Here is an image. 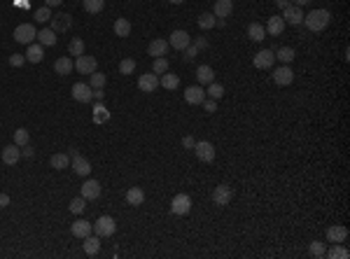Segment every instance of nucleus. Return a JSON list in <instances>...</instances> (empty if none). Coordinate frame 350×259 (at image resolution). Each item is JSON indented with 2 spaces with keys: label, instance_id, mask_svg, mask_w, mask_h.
Instances as JSON below:
<instances>
[{
  "label": "nucleus",
  "instance_id": "nucleus-1",
  "mask_svg": "<svg viewBox=\"0 0 350 259\" xmlns=\"http://www.w3.org/2000/svg\"><path fill=\"white\" fill-rule=\"evenodd\" d=\"M329 21H331V12L329 10H313V12H308V14H304V26H306L308 31H313V33H320V31H325L329 26Z\"/></svg>",
  "mask_w": 350,
  "mask_h": 259
},
{
  "label": "nucleus",
  "instance_id": "nucleus-2",
  "mask_svg": "<svg viewBox=\"0 0 350 259\" xmlns=\"http://www.w3.org/2000/svg\"><path fill=\"white\" fill-rule=\"evenodd\" d=\"M115 231H117V222L112 219V217L101 215V217H98V219L94 222V234H96V236L107 238V236H112Z\"/></svg>",
  "mask_w": 350,
  "mask_h": 259
},
{
  "label": "nucleus",
  "instance_id": "nucleus-3",
  "mask_svg": "<svg viewBox=\"0 0 350 259\" xmlns=\"http://www.w3.org/2000/svg\"><path fill=\"white\" fill-rule=\"evenodd\" d=\"M12 38H14L19 44H31L33 40L38 38V31H35L33 23H21V26L14 28V35H12Z\"/></svg>",
  "mask_w": 350,
  "mask_h": 259
},
{
  "label": "nucleus",
  "instance_id": "nucleus-4",
  "mask_svg": "<svg viewBox=\"0 0 350 259\" xmlns=\"http://www.w3.org/2000/svg\"><path fill=\"white\" fill-rule=\"evenodd\" d=\"M252 63H255L257 70H271L273 63H276V52H271V49H262V52H257L255 54Z\"/></svg>",
  "mask_w": 350,
  "mask_h": 259
},
{
  "label": "nucleus",
  "instance_id": "nucleus-5",
  "mask_svg": "<svg viewBox=\"0 0 350 259\" xmlns=\"http://www.w3.org/2000/svg\"><path fill=\"white\" fill-rule=\"evenodd\" d=\"M233 199V189L229 184H217L215 189H212V203L215 205H229Z\"/></svg>",
  "mask_w": 350,
  "mask_h": 259
},
{
  "label": "nucleus",
  "instance_id": "nucleus-6",
  "mask_svg": "<svg viewBox=\"0 0 350 259\" xmlns=\"http://www.w3.org/2000/svg\"><path fill=\"white\" fill-rule=\"evenodd\" d=\"M191 210V199L187 194H175L170 201V213L173 215H187Z\"/></svg>",
  "mask_w": 350,
  "mask_h": 259
},
{
  "label": "nucleus",
  "instance_id": "nucleus-7",
  "mask_svg": "<svg viewBox=\"0 0 350 259\" xmlns=\"http://www.w3.org/2000/svg\"><path fill=\"white\" fill-rule=\"evenodd\" d=\"M273 82H276L278 86H289L292 82H294V70L289 68V65H280V68H276L273 70Z\"/></svg>",
  "mask_w": 350,
  "mask_h": 259
},
{
  "label": "nucleus",
  "instance_id": "nucleus-8",
  "mask_svg": "<svg viewBox=\"0 0 350 259\" xmlns=\"http://www.w3.org/2000/svg\"><path fill=\"white\" fill-rule=\"evenodd\" d=\"M49 21H52V31L54 33H68L70 31V26H73V17H70L68 12H61V14L52 17Z\"/></svg>",
  "mask_w": 350,
  "mask_h": 259
},
{
  "label": "nucleus",
  "instance_id": "nucleus-9",
  "mask_svg": "<svg viewBox=\"0 0 350 259\" xmlns=\"http://www.w3.org/2000/svg\"><path fill=\"white\" fill-rule=\"evenodd\" d=\"M96 68H98V63H96L94 56H77L75 59V70L77 73H82V75H91V73H96Z\"/></svg>",
  "mask_w": 350,
  "mask_h": 259
},
{
  "label": "nucleus",
  "instance_id": "nucleus-10",
  "mask_svg": "<svg viewBox=\"0 0 350 259\" xmlns=\"http://www.w3.org/2000/svg\"><path fill=\"white\" fill-rule=\"evenodd\" d=\"M73 98L77 103H89L94 98V89L91 84H84V82H75L73 84Z\"/></svg>",
  "mask_w": 350,
  "mask_h": 259
},
{
  "label": "nucleus",
  "instance_id": "nucleus-11",
  "mask_svg": "<svg viewBox=\"0 0 350 259\" xmlns=\"http://www.w3.org/2000/svg\"><path fill=\"white\" fill-rule=\"evenodd\" d=\"M157 86H159V75L157 73H145V75L138 77V89L143 94H152Z\"/></svg>",
  "mask_w": 350,
  "mask_h": 259
},
{
  "label": "nucleus",
  "instance_id": "nucleus-12",
  "mask_svg": "<svg viewBox=\"0 0 350 259\" xmlns=\"http://www.w3.org/2000/svg\"><path fill=\"white\" fill-rule=\"evenodd\" d=\"M194 150H196V157H199L201 161H206V163H210L212 159H215V145L208 142V140L196 142V145H194Z\"/></svg>",
  "mask_w": 350,
  "mask_h": 259
},
{
  "label": "nucleus",
  "instance_id": "nucleus-13",
  "mask_svg": "<svg viewBox=\"0 0 350 259\" xmlns=\"http://www.w3.org/2000/svg\"><path fill=\"white\" fill-rule=\"evenodd\" d=\"M191 42V35L187 31H173L168 35V44L170 47H173V49H185V47H187V44Z\"/></svg>",
  "mask_w": 350,
  "mask_h": 259
},
{
  "label": "nucleus",
  "instance_id": "nucleus-14",
  "mask_svg": "<svg viewBox=\"0 0 350 259\" xmlns=\"http://www.w3.org/2000/svg\"><path fill=\"white\" fill-rule=\"evenodd\" d=\"M283 19H285V23L299 26V23L304 21V10L299 5H287L285 10H283Z\"/></svg>",
  "mask_w": 350,
  "mask_h": 259
},
{
  "label": "nucleus",
  "instance_id": "nucleus-15",
  "mask_svg": "<svg viewBox=\"0 0 350 259\" xmlns=\"http://www.w3.org/2000/svg\"><path fill=\"white\" fill-rule=\"evenodd\" d=\"M2 163H7V166H14V163H19L21 159V147L19 145H7V147H2Z\"/></svg>",
  "mask_w": 350,
  "mask_h": 259
},
{
  "label": "nucleus",
  "instance_id": "nucleus-16",
  "mask_svg": "<svg viewBox=\"0 0 350 259\" xmlns=\"http://www.w3.org/2000/svg\"><path fill=\"white\" fill-rule=\"evenodd\" d=\"M346 238H348V229L343 227V224H331V227L327 229L329 243H346Z\"/></svg>",
  "mask_w": 350,
  "mask_h": 259
},
{
  "label": "nucleus",
  "instance_id": "nucleus-17",
  "mask_svg": "<svg viewBox=\"0 0 350 259\" xmlns=\"http://www.w3.org/2000/svg\"><path fill=\"white\" fill-rule=\"evenodd\" d=\"M203 98H206V89H203V86H187L185 100H187L189 105H201Z\"/></svg>",
  "mask_w": 350,
  "mask_h": 259
},
{
  "label": "nucleus",
  "instance_id": "nucleus-18",
  "mask_svg": "<svg viewBox=\"0 0 350 259\" xmlns=\"http://www.w3.org/2000/svg\"><path fill=\"white\" fill-rule=\"evenodd\" d=\"M82 196H84L86 201H96L101 196V182L98 180H86L82 184Z\"/></svg>",
  "mask_w": 350,
  "mask_h": 259
},
{
  "label": "nucleus",
  "instance_id": "nucleus-19",
  "mask_svg": "<svg viewBox=\"0 0 350 259\" xmlns=\"http://www.w3.org/2000/svg\"><path fill=\"white\" fill-rule=\"evenodd\" d=\"M285 19H283V17H268V21H266V33H268V35H273V38H278V35H280V33L285 31Z\"/></svg>",
  "mask_w": 350,
  "mask_h": 259
},
{
  "label": "nucleus",
  "instance_id": "nucleus-20",
  "mask_svg": "<svg viewBox=\"0 0 350 259\" xmlns=\"http://www.w3.org/2000/svg\"><path fill=\"white\" fill-rule=\"evenodd\" d=\"M168 52V40H164V38H157V40H152L147 47V54L154 56V59H159V56H166Z\"/></svg>",
  "mask_w": 350,
  "mask_h": 259
},
{
  "label": "nucleus",
  "instance_id": "nucleus-21",
  "mask_svg": "<svg viewBox=\"0 0 350 259\" xmlns=\"http://www.w3.org/2000/svg\"><path fill=\"white\" fill-rule=\"evenodd\" d=\"M70 159H73V168H75V173H77V175L86 178V175L91 173V163H89V159H84L80 152H77L75 157H70Z\"/></svg>",
  "mask_w": 350,
  "mask_h": 259
},
{
  "label": "nucleus",
  "instance_id": "nucleus-22",
  "mask_svg": "<svg viewBox=\"0 0 350 259\" xmlns=\"http://www.w3.org/2000/svg\"><path fill=\"white\" fill-rule=\"evenodd\" d=\"M233 12V2L231 0H217L215 2V10H212V14L217 17V19H229Z\"/></svg>",
  "mask_w": 350,
  "mask_h": 259
},
{
  "label": "nucleus",
  "instance_id": "nucleus-23",
  "mask_svg": "<svg viewBox=\"0 0 350 259\" xmlns=\"http://www.w3.org/2000/svg\"><path fill=\"white\" fill-rule=\"evenodd\" d=\"M70 231H73L75 238H86L91 231H94V224H91V222H86V219H77L73 227H70Z\"/></svg>",
  "mask_w": 350,
  "mask_h": 259
},
{
  "label": "nucleus",
  "instance_id": "nucleus-24",
  "mask_svg": "<svg viewBox=\"0 0 350 259\" xmlns=\"http://www.w3.org/2000/svg\"><path fill=\"white\" fill-rule=\"evenodd\" d=\"M44 59V47L40 42L35 44V42H31L28 44V49H26V61H31V63H40Z\"/></svg>",
  "mask_w": 350,
  "mask_h": 259
},
{
  "label": "nucleus",
  "instance_id": "nucleus-25",
  "mask_svg": "<svg viewBox=\"0 0 350 259\" xmlns=\"http://www.w3.org/2000/svg\"><path fill=\"white\" fill-rule=\"evenodd\" d=\"M73 59H68V56H61V59H56V63H54V70H56V75H70L73 73Z\"/></svg>",
  "mask_w": 350,
  "mask_h": 259
},
{
  "label": "nucleus",
  "instance_id": "nucleus-26",
  "mask_svg": "<svg viewBox=\"0 0 350 259\" xmlns=\"http://www.w3.org/2000/svg\"><path fill=\"white\" fill-rule=\"evenodd\" d=\"M196 80H199V84H210V82H215V70L210 65H199L196 68Z\"/></svg>",
  "mask_w": 350,
  "mask_h": 259
},
{
  "label": "nucleus",
  "instance_id": "nucleus-27",
  "mask_svg": "<svg viewBox=\"0 0 350 259\" xmlns=\"http://www.w3.org/2000/svg\"><path fill=\"white\" fill-rule=\"evenodd\" d=\"M247 38L255 40V42H262V40L266 38V28L259 21H252L250 26H247Z\"/></svg>",
  "mask_w": 350,
  "mask_h": 259
},
{
  "label": "nucleus",
  "instance_id": "nucleus-28",
  "mask_svg": "<svg viewBox=\"0 0 350 259\" xmlns=\"http://www.w3.org/2000/svg\"><path fill=\"white\" fill-rule=\"evenodd\" d=\"M145 201V192L140 189V187H131L126 192V203L128 205H143Z\"/></svg>",
  "mask_w": 350,
  "mask_h": 259
},
{
  "label": "nucleus",
  "instance_id": "nucleus-29",
  "mask_svg": "<svg viewBox=\"0 0 350 259\" xmlns=\"http://www.w3.org/2000/svg\"><path fill=\"white\" fill-rule=\"evenodd\" d=\"M98 250H101V236H89L84 238V252L89 255V257H94V255H98Z\"/></svg>",
  "mask_w": 350,
  "mask_h": 259
},
{
  "label": "nucleus",
  "instance_id": "nucleus-30",
  "mask_svg": "<svg viewBox=\"0 0 350 259\" xmlns=\"http://www.w3.org/2000/svg\"><path fill=\"white\" fill-rule=\"evenodd\" d=\"M294 59H297V52L292 47H280L276 52V61H280V63H285V65H289Z\"/></svg>",
  "mask_w": 350,
  "mask_h": 259
},
{
  "label": "nucleus",
  "instance_id": "nucleus-31",
  "mask_svg": "<svg viewBox=\"0 0 350 259\" xmlns=\"http://www.w3.org/2000/svg\"><path fill=\"white\" fill-rule=\"evenodd\" d=\"M159 84L164 86V89H178V86H180V77L166 70L164 75H159Z\"/></svg>",
  "mask_w": 350,
  "mask_h": 259
},
{
  "label": "nucleus",
  "instance_id": "nucleus-32",
  "mask_svg": "<svg viewBox=\"0 0 350 259\" xmlns=\"http://www.w3.org/2000/svg\"><path fill=\"white\" fill-rule=\"evenodd\" d=\"M325 257H329V259H348L350 252H348V248H343L341 243H334V248L331 250H325Z\"/></svg>",
  "mask_w": 350,
  "mask_h": 259
},
{
  "label": "nucleus",
  "instance_id": "nucleus-33",
  "mask_svg": "<svg viewBox=\"0 0 350 259\" xmlns=\"http://www.w3.org/2000/svg\"><path fill=\"white\" fill-rule=\"evenodd\" d=\"M38 42L42 44V47H52V44H56V33H54L52 28L38 31Z\"/></svg>",
  "mask_w": 350,
  "mask_h": 259
},
{
  "label": "nucleus",
  "instance_id": "nucleus-34",
  "mask_svg": "<svg viewBox=\"0 0 350 259\" xmlns=\"http://www.w3.org/2000/svg\"><path fill=\"white\" fill-rule=\"evenodd\" d=\"M49 163H52V168H56V171H63V168L70 166V154H52Z\"/></svg>",
  "mask_w": 350,
  "mask_h": 259
},
{
  "label": "nucleus",
  "instance_id": "nucleus-35",
  "mask_svg": "<svg viewBox=\"0 0 350 259\" xmlns=\"http://www.w3.org/2000/svg\"><path fill=\"white\" fill-rule=\"evenodd\" d=\"M112 28H115L117 38H128V35H131V21H128V19H117Z\"/></svg>",
  "mask_w": 350,
  "mask_h": 259
},
{
  "label": "nucleus",
  "instance_id": "nucleus-36",
  "mask_svg": "<svg viewBox=\"0 0 350 259\" xmlns=\"http://www.w3.org/2000/svg\"><path fill=\"white\" fill-rule=\"evenodd\" d=\"M107 119H110L107 108L103 105V103H96V105H94V121H96V124H105Z\"/></svg>",
  "mask_w": 350,
  "mask_h": 259
},
{
  "label": "nucleus",
  "instance_id": "nucleus-37",
  "mask_svg": "<svg viewBox=\"0 0 350 259\" xmlns=\"http://www.w3.org/2000/svg\"><path fill=\"white\" fill-rule=\"evenodd\" d=\"M199 28H201V31H208V28H212V26H217V17H215V14H208V12H206V14H201V17H199Z\"/></svg>",
  "mask_w": 350,
  "mask_h": 259
},
{
  "label": "nucleus",
  "instance_id": "nucleus-38",
  "mask_svg": "<svg viewBox=\"0 0 350 259\" xmlns=\"http://www.w3.org/2000/svg\"><path fill=\"white\" fill-rule=\"evenodd\" d=\"M82 5H84V10L89 14H98V12H103L105 7V0H82Z\"/></svg>",
  "mask_w": 350,
  "mask_h": 259
},
{
  "label": "nucleus",
  "instance_id": "nucleus-39",
  "mask_svg": "<svg viewBox=\"0 0 350 259\" xmlns=\"http://www.w3.org/2000/svg\"><path fill=\"white\" fill-rule=\"evenodd\" d=\"M33 19H38V23H47L52 19V7H38V10L33 12Z\"/></svg>",
  "mask_w": 350,
  "mask_h": 259
},
{
  "label": "nucleus",
  "instance_id": "nucleus-40",
  "mask_svg": "<svg viewBox=\"0 0 350 259\" xmlns=\"http://www.w3.org/2000/svg\"><path fill=\"white\" fill-rule=\"evenodd\" d=\"M68 52L73 56H82L84 54V40H80V38H73L70 44H68Z\"/></svg>",
  "mask_w": 350,
  "mask_h": 259
},
{
  "label": "nucleus",
  "instance_id": "nucleus-41",
  "mask_svg": "<svg viewBox=\"0 0 350 259\" xmlns=\"http://www.w3.org/2000/svg\"><path fill=\"white\" fill-rule=\"evenodd\" d=\"M68 208H70V213H75V215H80V213H84V208H86V199H84V196H80V199H73Z\"/></svg>",
  "mask_w": 350,
  "mask_h": 259
},
{
  "label": "nucleus",
  "instance_id": "nucleus-42",
  "mask_svg": "<svg viewBox=\"0 0 350 259\" xmlns=\"http://www.w3.org/2000/svg\"><path fill=\"white\" fill-rule=\"evenodd\" d=\"M210 98H215V100H220V98L224 96V86L222 84H217V82H210L208 84V91H206Z\"/></svg>",
  "mask_w": 350,
  "mask_h": 259
},
{
  "label": "nucleus",
  "instance_id": "nucleus-43",
  "mask_svg": "<svg viewBox=\"0 0 350 259\" xmlns=\"http://www.w3.org/2000/svg\"><path fill=\"white\" fill-rule=\"evenodd\" d=\"M28 140H31V136H28V131H26V129H17V131H14V145L23 147V145H28Z\"/></svg>",
  "mask_w": 350,
  "mask_h": 259
},
{
  "label": "nucleus",
  "instance_id": "nucleus-44",
  "mask_svg": "<svg viewBox=\"0 0 350 259\" xmlns=\"http://www.w3.org/2000/svg\"><path fill=\"white\" fill-rule=\"evenodd\" d=\"M105 82H107V77L103 75V73H98V70H96V73H91V82H89V84H91V89H103V86H105Z\"/></svg>",
  "mask_w": 350,
  "mask_h": 259
},
{
  "label": "nucleus",
  "instance_id": "nucleus-45",
  "mask_svg": "<svg viewBox=\"0 0 350 259\" xmlns=\"http://www.w3.org/2000/svg\"><path fill=\"white\" fill-rule=\"evenodd\" d=\"M168 70V61L164 59V56H159V59H154V65H152V73H157V75H164Z\"/></svg>",
  "mask_w": 350,
  "mask_h": 259
},
{
  "label": "nucleus",
  "instance_id": "nucleus-46",
  "mask_svg": "<svg viewBox=\"0 0 350 259\" xmlns=\"http://www.w3.org/2000/svg\"><path fill=\"white\" fill-rule=\"evenodd\" d=\"M133 70H136V61H133V59H124V61L119 63V73H122V75H131Z\"/></svg>",
  "mask_w": 350,
  "mask_h": 259
},
{
  "label": "nucleus",
  "instance_id": "nucleus-47",
  "mask_svg": "<svg viewBox=\"0 0 350 259\" xmlns=\"http://www.w3.org/2000/svg\"><path fill=\"white\" fill-rule=\"evenodd\" d=\"M310 255L313 257H325V243H320V240H313L310 243Z\"/></svg>",
  "mask_w": 350,
  "mask_h": 259
},
{
  "label": "nucleus",
  "instance_id": "nucleus-48",
  "mask_svg": "<svg viewBox=\"0 0 350 259\" xmlns=\"http://www.w3.org/2000/svg\"><path fill=\"white\" fill-rule=\"evenodd\" d=\"M182 52H185V61H194V59H196V54H199V49H196V47H194L191 42L187 44Z\"/></svg>",
  "mask_w": 350,
  "mask_h": 259
},
{
  "label": "nucleus",
  "instance_id": "nucleus-49",
  "mask_svg": "<svg viewBox=\"0 0 350 259\" xmlns=\"http://www.w3.org/2000/svg\"><path fill=\"white\" fill-rule=\"evenodd\" d=\"M201 105L206 108V112L210 115V112H215V110H217V100H215V98H203Z\"/></svg>",
  "mask_w": 350,
  "mask_h": 259
},
{
  "label": "nucleus",
  "instance_id": "nucleus-50",
  "mask_svg": "<svg viewBox=\"0 0 350 259\" xmlns=\"http://www.w3.org/2000/svg\"><path fill=\"white\" fill-rule=\"evenodd\" d=\"M23 63H26V56H21V54H12L10 56V65H12V68H21Z\"/></svg>",
  "mask_w": 350,
  "mask_h": 259
},
{
  "label": "nucleus",
  "instance_id": "nucleus-51",
  "mask_svg": "<svg viewBox=\"0 0 350 259\" xmlns=\"http://www.w3.org/2000/svg\"><path fill=\"white\" fill-rule=\"evenodd\" d=\"M191 44H194L199 52H201V49H208V40H206V38H196V40H194Z\"/></svg>",
  "mask_w": 350,
  "mask_h": 259
},
{
  "label": "nucleus",
  "instance_id": "nucleus-52",
  "mask_svg": "<svg viewBox=\"0 0 350 259\" xmlns=\"http://www.w3.org/2000/svg\"><path fill=\"white\" fill-rule=\"evenodd\" d=\"M194 145H196V140H194L191 136H185V138H182V147H187V150H194Z\"/></svg>",
  "mask_w": 350,
  "mask_h": 259
},
{
  "label": "nucleus",
  "instance_id": "nucleus-53",
  "mask_svg": "<svg viewBox=\"0 0 350 259\" xmlns=\"http://www.w3.org/2000/svg\"><path fill=\"white\" fill-rule=\"evenodd\" d=\"M21 157H26V159H31V157H33V147H31V145H23V147H21Z\"/></svg>",
  "mask_w": 350,
  "mask_h": 259
},
{
  "label": "nucleus",
  "instance_id": "nucleus-54",
  "mask_svg": "<svg viewBox=\"0 0 350 259\" xmlns=\"http://www.w3.org/2000/svg\"><path fill=\"white\" fill-rule=\"evenodd\" d=\"M10 205V196L7 194H0V208H7Z\"/></svg>",
  "mask_w": 350,
  "mask_h": 259
},
{
  "label": "nucleus",
  "instance_id": "nucleus-55",
  "mask_svg": "<svg viewBox=\"0 0 350 259\" xmlns=\"http://www.w3.org/2000/svg\"><path fill=\"white\" fill-rule=\"evenodd\" d=\"M94 98L96 100H103V98H105V91H103V89H94Z\"/></svg>",
  "mask_w": 350,
  "mask_h": 259
},
{
  "label": "nucleus",
  "instance_id": "nucleus-56",
  "mask_svg": "<svg viewBox=\"0 0 350 259\" xmlns=\"http://www.w3.org/2000/svg\"><path fill=\"white\" fill-rule=\"evenodd\" d=\"M276 5L280 7V10H285L287 5H292V2H289V0H276Z\"/></svg>",
  "mask_w": 350,
  "mask_h": 259
},
{
  "label": "nucleus",
  "instance_id": "nucleus-57",
  "mask_svg": "<svg viewBox=\"0 0 350 259\" xmlns=\"http://www.w3.org/2000/svg\"><path fill=\"white\" fill-rule=\"evenodd\" d=\"M47 2V7H56V5H61L63 0H44Z\"/></svg>",
  "mask_w": 350,
  "mask_h": 259
},
{
  "label": "nucleus",
  "instance_id": "nucleus-58",
  "mask_svg": "<svg viewBox=\"0 0 350 259\" xmlns=\"http://www.w3.org/2000/svg\"><path fill=\"white\" fill-rule=\"evenodd\" d=\"M310 0H294V5H299V7H304V5H308Z\"/></svg>",
  "mask_w": 350,
  "mask_h": 259
},
{
  "label": "nucleus",
  "instance_id": "nucleus-59",
  "mask_svg": "<svg viewBox=\"0 0 350 259\" xmlns=\"http://www.w3.org/2000/svg\"><path fill=\"white\" fill-rule=\"evenodd\" d=\"M170 5H182V2H185V0H168Z\"/></svg>",
  "mask_w": 350,
  "mask_h": 259
}]
</instances>
